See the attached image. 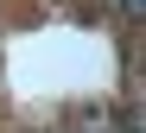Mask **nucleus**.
<instances>
[{
	"mask_svg": "<svg viewBox=\"0 0 146 133\" xmlns=\"http://www.w3.org/2000/svg\"><path fill=\"white\" fill-rule=\"evenodd\" d=\"M121 7H127V13H140V0H121Z\"/></svg>",
	"mask_w": 146,
	"mask_h": 133,
	"instance_id": "f257e3e1",
	"label": "nucleus"
}]
</instances>
